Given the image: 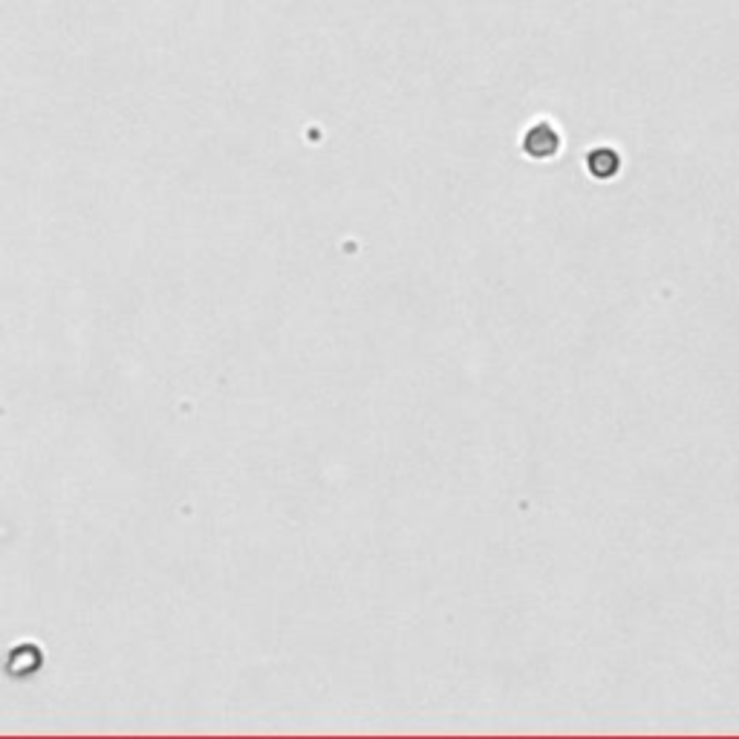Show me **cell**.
<instances>
[{"label":"cell","instance_id":"6da1fadb","mask_svg":"<svg viewBox=\"0 0 739 739\" xmlns=\"http://www.w3.org/2000/svg\"><path fill=\"white\" fill-rule=\"evenodd\" d=\"M523 148H526L529 156H535V159H549L552 153H558L561 139H558V133L549 128V125H535V128L526 133Z\"/></svg>","mask_w":739,"mask_h":739},{"label":"cell","instance_id":"7a4b0ae2","mask_svg":"<svg viewBox=\"0 0 739 739\" xmlns=\"http://www.w3.org/2000/svg\"><path fill=\"white\" fill-rule=\"evenodd\" d=\"M587 168L598 179H607V177H612V174H615V168H618V156H615L612 151H595L587 159Z\"/></svg>","mask_w":739,"mask_h":739}]
</instances>
